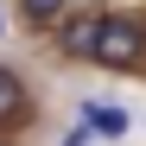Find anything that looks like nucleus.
Here are the masks:
<instances>
[{"label": "nucleus", "mask_w": 146, "mask_h": 146, "mask_svg": "<svg viewBox=\"0 0 146 146\" xmlns=\"http://www.w3.org/2000/svg\"><path fill=\"white\" fill-rule=\"evenodd\" d=\"M89 57L108 64V70H140V64H146V19H133V13H108V19H95Z\"/></svg>", "instance_id": "f257e3e1"}, {"label": "nucleus", "mask_w": 146, "mask_h": 146, "mask_svg": "<svg viewBox=\"0 0 146 146\" xmlns=\"http://www.w3.org/2000/svg\"><path fill=\"white\" fill-rule=\"evenodd\" d=\"M83 127L102 133V140H121V133H127V108H114V102H89V108H83Z\"/></svg>", "instance_id": "7ed1b4c3"}, {"label": "nucleus", "mask_w": 146, "mask_h": 146, "mask_svg": "<svg viewBox=\"0 0 146 146\" xmlns=\"http://www.w3.org/2000/svg\"><path fill=\"white\" fill-rule=\"evenodd\" d=\"M64 7H70V0H19V13H26L32 26H57V19H64Z\"/></svg>", "instance_id": "39448f33"}, {"label": "nucleus", "mask_w": 146, "mask_h": 146, "mask_svg": "<svg viewBox=\"0 0 146 146\" xmlns=\"http://www.w3.org/2000/svg\"><path fill=\"white\" fill-rule=\"evenodd\" d=\"M26 83H19V70H7L0 64V127H13V121H26Z\"/></svg>", "instance_id": "f03ea898"}, {"label": "nucleus", "mask_w": 146, "mask_h": 146, "mask_svg": "<svg viewBox=\"0 0 146 146\" xmlns=\"http://www.w3.org/2000/svg\"><path fill=\"white\" fill-rule=\"evenodd\" d=\"M89 140H95V133H89V127H83V121H76V127H70V133H64L57 146H89Z\"/></svg>", "instance_id": "423d86ee"}, {"label": "nucleus", "mask_w": 146, "mask_h": 146, "mask_svg": "<svg viewBox=\"0 0 146 146\" xmlns=\"http://www.w3.org/2000/svg\"><path fill=\"white\" fill-rule=\"evenodd\" d=\"M89 38H95V13H83V19H70V26L57 32V44H64V57H89Z\"/></svg>", "instance_id": "20e7f679"}, {"label": "nucleus", "mask_w": 146, "mask_h": 146, "mask_svg": "<svg viewBox=\"0 0 146 146\" xmlns=\"http://www.w3.org/2000/svg\"><path fill=\"white\" fill-rule=\"evenodd\" d=\"M0 32H7V26H0Z\"/></svg>", "instance_id": "0eeeda50"}]
</instances>
